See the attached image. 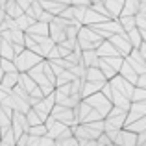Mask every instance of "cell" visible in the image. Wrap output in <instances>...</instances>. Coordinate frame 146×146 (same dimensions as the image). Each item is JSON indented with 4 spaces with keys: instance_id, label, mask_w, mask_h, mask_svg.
<instances>
[{
    "instance_id": "6da1fadb",
    "label": "cell",
    "mask_w": 146,
    "mask_h": 146,
    "mask_svg": "<svg viewBox=\"0 0 146 146\" xmlns=\"http://www.w3.org/2000/svg\"><path fill=\"white\" fill-rule=\"evenodd\" d=\"M2 82L6 83L7 87H13L15 83L19 82V76L17 74H9V72H7V74H4V78H2Z\"/></svg>"
},
{
    "instance_id": "3957f363",
    "label": "cell",
    "mask_w": 146,
    "mask_h": 146,
    "mask_svg": "<svg viewBox=\"0 0 146 146\" xmlns=\"http://www.w3.org/2000/svg\"><path fill=\"white\" fill-rule=\"evenodd\" d=\"M17 22H19L21 28H28L32 24V19H26V15H24V17H17Z\"/></svg>"
},
{
    "instance_id": "7a4b0ae2",
    "label": "cell",
    "mask_w": 146,
    "mask_h": 146,
    "mask_svg": "<svg viewBox=\"0 0 146 146\" xmlns=\"http://www.w3.org/2000/svg\"><path fill=\"white\" fill-rule=\"evenodd\" d=\"M32 59H33V56H30V54L26 56V54H24V56L21 57V63H19V67H21V68H24V65H26V67H30V65H33L35 61H32Z\"/></svg>"
}]
</instances>
